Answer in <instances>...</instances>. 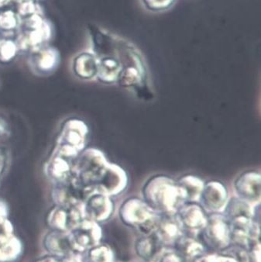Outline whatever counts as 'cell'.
I'll return each instance as SVG.
<instances>
[{
  "instance_id": "obj_8",
  "label": "cell",
  "mask_w": 261,
  "mask_h": 262,
  "mask_svg": "<svg viewBox=\"0 0 261 262\" xmlns=\"http://www.w3.org/2000/svg\"><path fill=\"white\" fill-rule=\"evenodd\" d=\"M98 59V80L104 84L117 83L123 68L120 60L117 57H103Z\"/></svg>"
},
{
  "instance_id": "obj_4",
  "label": "cell",
  "mask_w": 261,
  "mask_h": 262,
  "mask_svg": "<svg viewBox=\"0 0 261 262\" xmlns=\"http://www.w3.org/2000/svg\"><path fill=\"white\" fill-rule=\"evenodd\" d=\"M260 173L255 170H248L235 179L233 188L239 198L247 202H253L260 198Z\"/></svg>"
},
{
  "instance_id": "obj_5",
  "label": "cell",
  "mask_w": 261,
  "mask_h": 262,
  "mask_svg": "<svg viewBox=\"0 0 261 262\" xmlns=\"http://www.w3.org/2000/svg\"><path fill=\"white\" fill-rule=\"evenodd\" d=\"M228 195V189L224 183L218 180H210L205 182L199 200L206 209L218 210L227 203Z\"/></svg>"
},
{
  "instance_id": "obj_6",
  "label": "cell",
  "mask_w": 261,
  "mask_h": 262,
  "mask_svg": "<svg viewBox=\"0 0 261 262\" xmlns=\"http://www.w3.org/2000/svg\"><path fill=\"white\" fill-rule=\"evenodd\" d=\"M82 209L75 206H66L53 210L49 218V223L52 227L70 231L80 223Z\"/></svg>"
},
{
  "instance_id": "obj_12",
  "label": "cell",
  "mask_w": 261,
  "mask_h": 262,
  "mask_svg": "<svg viewBox=\"0 0 261 262\" xmlns=\"http://www.w3.org/2000/svg\"><path fill=\"white\" fill-rule=\"evenodd\" d=\"M21 252V244L18 239L8 237L0 242V260L8 261L16 258Z\"/></svg>"
},
{
  "instance_id": "obj_13",
  "label": "cell",
  "mask_w": 261,
  "mask_h": 262,
  "mask_svg": "<svg viewBox=\"0 0 261 262\" xmlns=\"http://www.w3.org/2000/svg\"><path fill=\"white\" fill-rule=\"evenodd\" d=\"M143 5L152 12H161L170 9L176 0H142Z\"/></svg>"
},
{
  "instance_id": "obj_2",
  "label": "cell",
  "mask_w": 261,
  "mask_h": 262,
  "mask_svg": "<svg viewBox=\"0 0 261 262\" xmlns=\"http://www.w3.org/2000/svg\"><path fill=\"white\" fill-rule=\"evenodd\" d=\"M108 164L104 154L97 149H90L84 152L78 167L80 182L85 187L95 189Z\"/></svg>"
},
{
  "instance_id": "obj_3",
  "label": "cell",
  "mask_w": 261,
  "mask_h": 262,
  "mask_svg": "<svg viewBox=\"0 0 261 262\" xmlns=\"http://www.w3.org/2000/svg\"><path fill=\"white\" fill-rule=\"evenodd\" d=\"M129 177L124 168L117 164L110 163L105 172L95 186V190L108 195H117L126 190Z\"/></svg>"
},
{
  "instance_id": "obj_1",
  "label": "cell",
  "mask_w": 261,
  "mask_h": 262,
  "mask_svg": "<svg viewBox=\"0 0 261 262\" xmlns=\"http://www.w3.org/2000/svg\"><path fill=\"white\" fill-rule=\"evenodd\" d=\"M146 203L156 209H170L183 200L177 180L170 176L158 174L147 179L142 188Z\"/></svg>"
},
{
  "instance_id": "obj_7",
  "label": "cell",
  "mask_w": 261,
  "mask_h": 262,
  "mask_svg": "<svg viewBox=\"0 0 261 262\" xmlns=\"http://www.w3.org/2000/svg\"><path fill=\"white\" fill-rule=\"evenodd\" d=\"M112 209V201L108 195L95 190L87 195L83 213L95 219H102L108 214Z\"/></svg>"
},
{
  "instance_id": "obj_14",
  "label": "cell",
  "mask_w": 261,
  "mask_h": 262,
  "mask_svg": "<svg viewBox=\"0 0 261 262\" xmlns=\"http://www.w3.org/2000/svg\"><path fill=\"white\" fill-rule=\"evenodd\" d=\"M37 262H60L56 259L52 258V257H47V258L42 259V260H39Z\"/></svg>"
},
{
  "instance_id": "obj_9",
  "label": "cell",
  "mask_w": 261,
  "mask_h": 262,
  "mask_svg": "<svg viewBox=\"0 0 261 262\" xmlns=\"http://www.w3.org/2000/svg\"><path fill=\"white\" fill-rule=\"evenodd\" d=\"M183 200L195 201L200 198L205 182L199 176L188 174L181 176L177 180Z\"/></svg>"
},
{
  "instance_id": "obj_10",
  "label": "cell",
  "mask_w": 261,
  "mask_h": 262,
  "mask_svg": "<svg viewBox=\"0 0 261 262\" xmlns=\"http://www.w3.org/2000/svg\"><path fill=\"white\" fill-rule=\"evenodd\" d=\"M99 59L93 53L78 55L74 63V71L82 79H92L97 75Z\"/></svg>"
},
{
  "instance_id": "obj_11",
  "label": "cell",
  "mask_w": 261,
  "mask_h": 262,
  "mask_svg": "<svg viewBox=\"0 0 261 262\" xmlns=\"http://www.w3.org/2000/svg\"><path fill=\"white\" fill-rule=\"evenodd\" d=\"M46 247L53 254H66L75 249L69 233H54L48 235L46 238Z\"/></svg>"
}]
</instances>
